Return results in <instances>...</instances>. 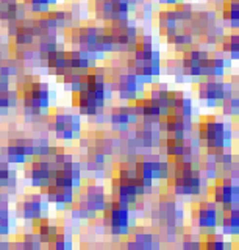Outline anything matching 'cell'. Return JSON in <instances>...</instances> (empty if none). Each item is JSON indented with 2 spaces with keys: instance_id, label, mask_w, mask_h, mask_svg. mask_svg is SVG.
Listing matches in <instances>:
<instances>
[{
  "instance_id": "6da1fadb",
  "label": "cell",
  "mask_w": 239,
  "mask_h": 250,
  "mask_svg": "<svg viewBox=\"0 0 239 250\" xmlns=\"http://www.w3.org/2000/svg\"><path fill=\"white\" fill-rule=\"evenodd\" d=\"M92 11L100 22H113L130 18V5L127 0H94Z\"/></svg>"
},
{
  "instance_id": "7a4b0ae2",
  "label": "cell",
  "mask_w": 239,
  "mask_h": 250,
  "mask_svg": "<svg viewBox=\"0 0 239 250\" xmlns=\"http://www.w3.org/2000/svg\"><path fill=\"white\" fill-rule=\"evenodd\" d=\"M16 214L24 221H33L42 216H49V202L42 200V194H25L16 203Z\"/></svg>"
},
{
  "instance_id": "3957f363",
  "label": "cell",
  "mask_w": 239,
  "mask_h": 250,
  "mask_svg": "<svg viewBox=\"0 0 239 250\" xmlns=\"http://www.w3.org/2000/svg\"><path fill=\"white\" fill-rule=\"evenodd\" d=\"M84 203L89 211L102 213L106 202V191L102 185H88L84 188Z\"/></svg>"
},
{
  "instance_id": "277c9868",
  "label": "cell",
  "mask_w": 239,
  "mask_h": 250,
  "mask_svg": "<svg viewBox=\"0 0 239 250\" xmlns=\"http://www.w3.org/2000/svg\"><path fill=\"white\" fill-rule=\"evenodd\" d=\"M158 30L159 35L163 38H171L174 36L177 31L180 30V22L175 18V14L172 11V8H166V10H161L158 13Z\"/></svg>"
},
{
  "instance_id": "5b68a950",
  "label": "cell",
  "mask_w": 239,
  "mask_h": 250,
  "mask_svg": "<svg viewBox=\"0 0 239 250\" xmlns=\"http://www.w3.org/2000/svg\"><path fill=\"white\" fill-rule=\"evenodd\" d=\"M220 229L223 236H238L239 234V202L233 203L230 211H223L220 219Z\"/></svg>"
},
{
  "instance_id": "8992f818",
  "label": "cell",
  "mask_w": 239,
  "mask_h": 250,
  "mask_svg": "<svg viewBox=\"0 0 239 250\" xmlns=\"http://www.w3.org/2000/svg\"><path fill=\"white\" fill-rule=\"evenodd\" d=\"M27 138H10L5 146V158L8 164H24L27 156L24 153V144Z\"/></svg>"
},
{
  "instance_id": "52a82bcc",
  "label": "cell",
  "mask_w": 239,
  "mask_h": 250,
  "mask_svg": "<svg viewBox=\"0 0 239 250\" xmlns=\"http://www.w3.org/2000/svg\"><path fill=\"white\" fill-rule=\"evenodd\" d=\"M84 169L91 172V174L106 169V155L100 152L96 146H89L86 161H84Z\"/></svg>"
},
{
  "instance_id": "ba28073f",
  "label": "cell",
  "mask_w": 239,
  "mask_h": 250,
  "mask_svg": "<svg viewBox=\"0 0 239 250\" xmlns=\"http://www.w3.org/2000/svg\"><path fill=\"white\" fill-rule=\"evenodd\" d=\"M219 45H220V50L225 53L231 61L239 60V36L236 31L230 35H223Z\"/></svg>"
},
{
  "instance_id": "9c48e42d",
  "label": "cell",
  "mask_w": 239,
  "mask_h": 250,
  "mask_svg": "<svg viewBox=\"0 0 239 250\" xmlns=\"http://www.w3.org/2000/svg\"><path fill=\"white\" fill-rule=\"evenodd\" d=\"M20 2L25 5L30 14H41L49 11L52 6H55L58 0H20Z\"/></svg>"
},
{
  "instance_id": "30bf717a",
  "label": "cell",
  "mask_w": 239,
  "mask_h": 250,
  "mask_svg": "<svg viewBox=\"0 0 239 250\" xmlns=\"http://www.w3.org/2000/svg\"><path fill=\"white\" fill-rule=\"evenodd\" d=\"M202 249H208V250H223L225 249V238H223L222 233L213 231L208 233L205 236H202Z\"/></svg>"
},
{
  "instance_id": "8fae6325",
  "label": "cell",
  "mask_w": 239,
  "mask_h": 250,
  "mask_svg": "<svg viewBox=\"0 0 239 250\" xmlns=\"http://www.w3.org/2000/svg\"><path fill=\"white\" fill-rule=\"evenodd\" d=\"M172 11L175 14V18L179 19V22L180 23H184V22H188L192 18V13H194V6H192L191 3H188V2H183V0H180V2H177L172 6Z\"/></svg>"
},
{
  "instance_id": "7c38bea8",
  "label": "cell",
  "mask_w": 239,
  "mask_h": 250,
  "mask_svg": "<svg viewBox=\"0 0 239 250\" xmlns=\"http://www.w3.org/2000/svg\"><path fill=\"white\" fill-rule=\"evenodd\" d=\"M220 108H222V113L228 116V117H236L239 113V99H238V94L231 96L230 99H223L220 102Z\"/></svg>"
},
{
  "instance_id": "4fadbf2b",
  "label": "cell",
  "mask_w": 239,
  "mask_h": 250,
  "mask_svg": "<svg viewBox=\"0 0 239 250\" xmlns=\"http://www.w3.org/2000/svg\"><path fill=\"white\" fill-rule=\"evenodd\" d=\"M142 116H161V108L157 99L142 96Z\"/></svg>"
},
{
  "instance_id": "5bb4252c",
  "label": "cell",
  "mask_w": 239,
  "mask_h": 250,
  "mask_svg": "<svg viewBox=\"0 0 239 250\" xmlns=\"http://www.w3.org/2000/svg\"><path fill=\"white\" fill-rule=\"evenodd\" d=\"M177 113H180L183 116H192V114H194V105H192V99L183 97L181 104L179 106V111H177Z\"/></svg>"
},
{
  "instance_id": "9a60e30c",
  "label": "cell",
  "mask_w": 239,
  "mask_h": 250,
  "mask_svg": "<svg viewBox=\"0 0 239 250\" xmlns=\"http://www.w3.org/2000/svg\"><path fill=\"white\" fill-rule=\"evenodd\" d=\"M177 2H180V0H158V3L164 6H174Z\"/></svg>"
},
{
  "instance_id": "2e32d148",
  "label": "cell",
  "mask_w": 239,
  "mask_h": 250,
  "mask_svg": "<svg viewBox=\"0 0 239 250\" xmlns=\"http://www.w3.org/2000/svg\"><path fill=\"white\" fill-rule=\"evenodd\" d=\"M80 146L81 147H89V146H92V139L91 138H80Z\"/></svg>"
},
{
  "instance_id": "e0dca14e",
  "label": "cell",
  "mask_w": 239,
  "mask_h": 250,
  "mask_svg": "<svg viewBox=\"0 0 239 250\" xmlns=\"http://www.w3.org/2000/svg\"><path fill=\"white\" fill-rule=\"evenodd\" d=\"M5 249H11L10 241H0V250H5Z\"/></svg>"
}]
</instances>
